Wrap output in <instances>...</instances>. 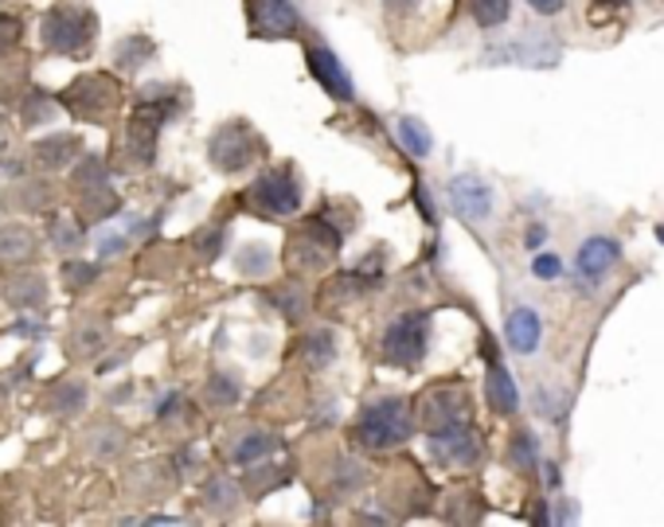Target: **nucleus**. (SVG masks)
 Masks as SVG:
<instances>
[{
    "label": "nucleus",
    "mask_w": 664,
    "mask_h": 527,
    "mask_svg": "<svg viewBox=\"0 0 664 527\" xmlns=\"http://www.w3.org/2000/svg\"><path fill=\"white\" fill-rule=\"evenodd\" d=\"M434 454L449 465H474L477 454H481V445H477V437L469 434V426H454V430L434 434Z\"/></svg>",
    "instance_id": "12"
},
{
    "label": "nucleus",
    "mask_w": 664,
    "mask_h": 527,
    "mask_svg": "<svg viewBox=\"0 0 664 527\" xmlns=\"http://www.w3.org/2000/svg\"><path fill=\"white\" fill-rule=\"evenodd\" d=\"M411 430H415V418H411L407 399H380L360 414L356 442L364 450H395V445L407 442Z\"/></svg>",
    "instance_id": "1"
},
{
    "label": "nucleus",
    "mask_w": 664,
    "mask_h": 527,
    "mask_svg": "<svg viewBox=\"0 0 664 527\" xmlns=\"http://www.w3.org/2000/svg\"><path fill=\"white\" fill-rule=\"evenodd\" d=\"M528 4L540 12V17H556V12L567 9V0H528Z\"/></svg>",
    "instance_id": "20"
},
{
    "label": "nucleus",
    "mask_w": 664,
    "mask_h": 527,
    "mask_svg": "<svg viewBox=\"0 0 664 527\" xmlns=\"http://www.w3.org/2000/svg\"><path fill=\"white\" fill-rule=\"evenodd\" d=\"M423 422L442 434V430H454V426H469V399H465L461 388H434L423 395Z\"/></svg>",
    "instance_id": "6"
},
{
    "label": "nucleus",
    "mask_w": 664,
    "mask_h": 527,
    "mask_svg": "<svg viewBox=\"0 0 664 527\" xmlns=\"http://www.w3.org/2000/svg\"><path fill=\"white\" fill-rule=\"evenodd\" d=\"M255 153L258 145L247 125H219V133L211 137V161H216V168H224V173L247 168L250 161H255Z\"/></svg>",
    "instance_id": "7"
},
{
    "label": "nucleus",
    "mask_w": 664,
    "mask_h": 527,
    "mask_svg": "<svg viewBox=\"0 0 664 527\" xmlns=\"http://www.w3.org/2000/svg\"><path fill=\"white\" fill-rule=\"evenodd\" d=\"M656 239H661V242H664V223H661V227H656Z\"/></svg>",
    "instance_id": "24"
},
{
    "label": "nucleus",
    "mask_w": 664,
    "mask_h": 527,
    "mask_svg": "<svg viewBox=\"0 0 664 527\" xmlns=\"http://www.w3.org/2000/svg\"><path fill=\"white\" fill-rule=\"evenodd\" d=\"M531 270H536V278H559V270H563V262H559V255H551V250H543V255H536V262H531Z\"/></svg>",
    "instance_id": "19"
},
{
    "label": "nucleus",
    "mask_w": 664,
    "mask_h": 527,
    "mask_svg": "<svg viewBox=\"0 0 664 527\" xmlns=\"http://www.w3.org/2000/svg\"><path fill=\"white\" fill-rule=\"evenodd\" d=\"M449 204H454V211L461 215V219L469 223H481L489 219L492 211V188L481 180V176H454L449 180Z\"/></svg>",
    "instance_id": "9"
},
{
    "label": "nucleus",
    "mask_w": 664,
    "mask_h": 527,
    "mask_svg": "<svg viewBox=\"0 0 664 527\" xmlns=\"http://www.w3.org/2000/svg\"><path fill=\"white\" fill-rule=\"evenodd\" d=\"M398 141H403L415 157H426V153H430V133H426L423 122H415V117H403V122H398Z\"/></svg>",
    "instance_id": "16"
},
{
    "label": "nucleus",
    "mask_w": 664,
    "mask_h": 527,
    "mask_svg": "<svg viewBox=\"0 0 664 527\" xmlns=\"http://www.w3.org/2000/svg\"><path fill=\"white\" fill-rule=\"evenodd\" d=\"M94 32H98V20H94L91 9L83 4H55V9L43 17V43L51 51H66V55H83L94 43Z\"/></svg>",
    "instance_id": "2"
},
{
    "label": "nucleus",
    "mask_w": 664,
    "mask_h": 527,
    "mask_svg": "<svg viewBox=\"0 0 664 527\" xmlns=\"http://www.w3.org/2000/svg\"><path fill=\"white\" fill-rule=\"evenodd\" d=\"M602 4H630V0H602Z\"/></svg>",
    "instance_id": "23"
},
{
    "label": "nucleus",
    "mask_w": 664,
    "mask_h": 527,
    "mask_svg": "<svg viewBox=\"0 0 664 527\" xmlns=\"http://www.w3.org/2000/svg\"><path fill=\"white\" fill-rule=\"evenodd\" d=\"M125 247V242L122 239H117V235H102V239H98V255H117V250H122Z\"/></svg>",
    "instance_id": "21"
},
{
    "label": "nucleus",
    "mask_w": 664,
    "mask_h": 527,
    "mask_svg": "<svg viewBox=\"0 0 664 527\" xmlns=\"http://www.w3.org/2000/svg\"><path fill=\"white\" fill-rule=\"evenodd\" d=\"M512 462L520 465V469H531V465H536V442H531L528 434L512 437Z\"/></svg>",
    "instance_id": "17"
},
{
    "label": "nucleus",
    "mask_w": 664,
    "mask_h": 527,
    "mask_svg": "<svg viewBox=\"0 0 664 527\" xmlns=\"http://www.w3.org/2000/svg\"><path fill=\"white\" fill-rule=\"evenodd\" d=\"M391 4H398V0H391Z\"/></svg>",
    "instance_id": "25"
},
{
    "label": "nucleus",
    "mask_w": 664,
    "mask_h": 527,
    "mask_svg": "<svg viewBox=\"0 0 664 527\" xmlns=\"http://www.w3.org/2000/svg\"><path fill=\"white\" fill-rule=\"evenodd\" d=\"M505 337H508V348H512V352L531 355L536 348H540V340H543L540 313H536V309H528V306L512 309V313H508V324H505Z\"/></svg>",
    "instance_id": "11"
},
{
    "label": "nucleus",
    "mask_w": 664,
    "mask_h": 527,
    "mask_svg": "<svg viewBox=\"0 0 664 527\" xmlns=\"http://www.w3.org/2000/svg\"><path fill=\"white\" fill-rule=\"evenodd\" d=\"M28 258H35V235L28 227H0V262L24 266Z\"/></svg>",
    "instance_id": "13"
},
{
    "label": "nucleus",
    "mask_w": 664,
    "mask_h": 527,
    "mask_svg": "<svg viewBox=\"0 0 664 527\" xmlns=\"http://www.w3.org/2000/svg\"><path fill=\"white\" fill-rule=\"evenodd\" d=\"M247 17L258 40H286L301 24L293 0H247Z\"/></svg>",
    "instance_id": "5"
},
{
    "label": "nucleus",
    "mask_w": 664,
    "mask_h": 527,
    "mask_svg": "<svg viewBox=\"0 0 664 527\" xmlns=\"http://www.w3.org/2000/svg\"><path fill=\"white\" fill-rule=\"evenodd\" d=\"M20 20L17 17H0V51H12L20 43Z\"/></svg>",
    "instance_id": "18"
},
{
    "label": "nucleus",
    "mask_w": 664,
    "mask_h": 527,
    "mask_svg": "<svg viewBox=\"0 0 664 527\" xmlns=\"http://www.w3.org/2000/svg\"><path fill=\"white\" fill-rule=\"evenodd\" d=\"M250 199H255L266 215L286 219V215H293L301 207V188H298V180H293V173L274 168V173L258 176L255 188H250Z\"/></svg>",
    "instance_id": "4"
},
{
    "label": "nucleus",
    "mask_w": 664,
    "mask_h": 527,
    "mask_svg": "<svg viewBox=\"0 0 664 527\" xmlns=\"http://www.w3.org/2000/svg\"><path fill=\"white\" fill-rule=\"evenodd\" d=\"M309 71H313V79L336 102H352V99H356V86H352L349 71H344V63L332 55L329 48H309Z\"/></svg>",
    "instance_id": "10"
},
{
    "label": "nucleus",
    "mask_w": 664,
    "mask_h": 527,
    "mask_svg": "<svg viewBox=\"0 0 664 527\" xmlns=\"http://www.w3.org/2000/svg\"><path fill=\"white\" fill-rule=\"evenodd\" d=\"M489 403L497 414H512L516 406H520V395H516V383L505 363H492L489 368Z\"/></svg>",
    "instance_id": "14"
},
{
    "label": "nucleus",
    "mask_w": 664,
    "mask_h": 527,
    "mask_svg": "<svg viewBox=\"0 0 664 527\" xmlns=\"http://www.w3.org/2000/svg\"><path fill=\"white\" fill-rule=\"evenodd\" d=\"M512 17V0H474V20L481 28H500Z\"/></svg>",
    "instance_id": "15"
},
{
    "label": "nucleus",
    "mask_w": 664,
    "mask_h": 527,
    "mask_svg": "<svg viewBox=\"0 0 664 527\" xmlns=\"http://www.w3.org/2000/svg\"><path fill=\"white\" fill-rule=\"evenodd\" d=\"M426 337H430L426 313H403L398 321L387 324V332H383V355H387L391 363L415 368V363L426 355Z\"/></svg>",
    "instance_id": "3"
},
{
    "label": "nucleus",
    "mask_w": 664,
    "mask_h": 527,
    "mask_svg": "<svg viewBox=\"0 0 664 527\" xmlns=\"http://www.w3.org/2000/svg\"><path fill=\"white\" fill-rule=\"evenodd\" d=\"M4 153H9V125L0 122V161H4Z\"/></svg>",
    "instance_id": "22"
},
{
    "label": "nucleus",
    "mask_w": 664,
    "mask_h": 527,
    "mask_svg": "<svg viewBox=\"0 0 664 527\" xmlns=\"http://www.w3.org/2000/svg\"><path fill=\"white\" fill-rule=\"evenodd\" d=\"M618 258H622V247H618V239H610V235H590V239L579 247V255H574V270H579V281H587V286L602 281L618 266Z\"/></svg>",
    "instance_id": "8"
}]
</instances>
